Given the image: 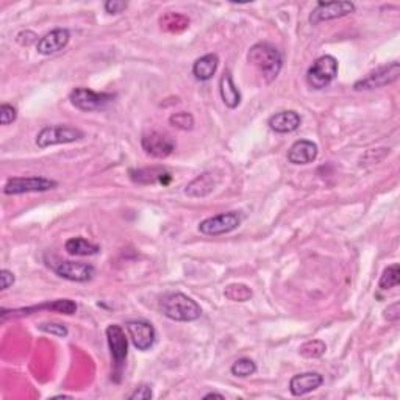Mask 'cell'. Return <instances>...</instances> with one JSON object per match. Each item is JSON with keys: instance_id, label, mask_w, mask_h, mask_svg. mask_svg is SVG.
I'll return each mask as SVG.
<instances>
[{"instance_id": "4", "label": "cell", "mask_w": 400, "mask_h": 400, "mask_svg": "<svg viewBox=\"0 0 400 400\" xmlns=\"http://www.w3.org/2000/svg\"><path fill=\"white\" fill-rule=\"evenodd\" d=\"M338 75V60L332 55H324L316 60L307 72V83L313 89H324Z\"/></svg>"}, {"instance_id": "34", "label": "cell", "mask_w": 400, "mask_h": 400, "mask_svg": "<svg viewBox=\"0 0 400 400\" xmlns=\"http://www.w3.org/2000/svg\"><path fill=\"white\" fill-rule=\"evenodd\" d=\"M15 280H16L15 273H13L8 269H2V271H0V290H2V291L8 290V288L13 286V283H15Z\"/></svg>"}, {"instance_id": "5", "label": "cell", "mask_w": 400, "mask_h": 400, "mask_svg": "<svg viewBox=\"0 0 400 400\" xmlns=\"http://www.w3.org/2000/svg\"><path fill=\"white\" fill-rule=\"evenodd\" d=\"M82 138H85V133L80 129L71 127V125H51L38 133L37 144L41 149H46L57 144H71Z\"/></svg>"}, {"instance_id": "20", "label": "cell", "mask_w": 400, "mask_h": 400, "mask_svg": "<svg viewBox=\"0 0 400 400\" xmlns=\"http://www.w3.org/2000/svg\"><path fill=\"white\" fill-rule=\"evenodd\" d=\"M216 188V179L212 172H203L195 177L191 183H188L185 194L189 198H205L212 194Z\"/></svg>"}, {"instance_id": "7", "label": "cell", "mask_w": 400, "mask_h": 400, "mask_svg": "<svg viewBox=\"0 0 400 400\" xmlns=\"http://www.w3.org/2000/svg\"><path fill=\"white\" fill-rule=\"evenodd\" d=\"M400 77V65L397 61H392L388 66H382L368 74L364 79L358 80L354 89L355 91H368V89H377L388 86L391 83H394L399 80Z\"/></svg>"}, {"instance_id": "16", "label": "cell", "mask_w": 400, "mask_h": 400, "mask_svg": "<svg viewBox=\"0 0 400 400\" xmlns=\"http://www.w3.org/2000/svg\"><path fill=\"white\" fill-rule=\"evenodd\" d=\"M69 39H71V33H69V30L55 29L44 34V37L38 41L37 51L41 55L58 53L69 44Z\"/></svg>"}, {"instance_id": "32", "label": "cell", "mask_w": 400, "mask_h": 400, "mask_svg": "<svg viewBox=\"0 0 400 400\" xmlns=\"http://www.w3.org/2000/svg\"><path fill=\"white\" fill-rule=\"evenodd\" d=\"M127 6L129 4L122 2V0H108V2H105V10H107L110 15H119V13H122Z\"/></svg>"}, {"instance_id": "22", "label": "cell", "mask_w": 400, "mask_h": 400, "mask_svg": "<svg viewBox=\"0 0 400 400\" xmlns=\"http://www.w3.org/2000/svg\"><path fill=\"white\" fill-rule=\"evenodd\" d=\"M219 93L222 97V102L231 110H235L238 105L241 103V93H240V89H238V86L235 85L233 77H231L228 71L224 72V75L221 77Z\"/></svg>"}, {"instance_id": "1", "label": "cell", "mask_w": 400, "mask_h": 400, "mask_svg": "<svg viewBox=\"0 0 400 400\" xmlns=\"http://www.w3.org/2000/svg\"><path fill=\"white\" fill-rule=\"evenodd\" d=\"M247 61L258 69L259 74L268 83L277 79L283 66L282 53L276 46L269 43H258L254 47H250Z\"/></svg>"}, {"instance_id": "15", "label": "cell", "mask_w": 400, "mask_h": 400, "mask_svg": "<svg viewBox=\"0 0 400 400\" xmlns=\"http://www.w3.org/2000/svg\"><path fill=\"white\" fill-rule=\"evenodd\" d=\"M130 179L138 185H169L172 180L171 172L163 166L141 167V169H131Z\"/></svg>"}, {"instance_id": "31", "label": "cell", "mask_w": 400, "mask_h": 400, "mask_svg": "<svg viewBox=\"0 0 400 400\" xmlns=\"http://www.w3.org/2000/svg\"><path fill=\"white\" fill-rule=\"evenodd\" d=\"M39 330L41 332H46V333H51V335H55V336H58V338H66L67 336V328L63 325V324H49V322H46V324H41L39 325Z\"/></svg>"}, {"instance_id": "35", "label": "cell", "mask_w": 400, "mask_h": 400, "mask_svg": "<svg viewBox=\"0 0 400 400\" xmlns=\"http://www.w3.org/2000/svg\"><path fill=\"white\" fill-rule=\"evenodd\" d=\"M383 318L388 322H397L400 319V304L396 302V304L389 305L386 310L383 311Z\"/></svg>"}, {"instance_id": "24", "label": "cell", "mask_w": 400, "mask_h": 400, "mask_svg": "<svg viewBox=\"0 0 400 400\" xmlns=\"http://www.w3.org/2000/svg\"><path fill=\"white\" fill-rule=\"evenodd\" d=\"M161 30L169 33H180L186 30L189 27V19L181 15V13H166V15L160 19Z\"/></svg>"}, {"instance_id": "17", "label": "cell", "mask_w": 400, "mask_h": 400, "mask_svg": "<svg viewBox=\"0 0 400 400\" xmlns=\"http://www.w3.org/2000/svg\"><path fill=\"white\" fill-rule=\"evenodd\" d=\"M324 383V377L319 372H305V374L294 375L290 380V391L292 396L300 397L321 388Z\"/></svg>"}, {"instance_id": "8", "label": "cell", "mask_w": 400, "mask_h": 400, "mask_svg": "<svg viewBox=\"0 0 400 400\" xmlns=\"http://www.w3.org/2000/svg\"><path fill=\"white\" fill-rule=\"evenodd\" d=\"M69 101L75 108L82 111H97L103 110L108 103L113 102L115 94L96 93V91L88 88H75L69 96Z\"/></svg>"}, {"instance_id": "30", "label": "cell", "mask_w": 400, "mask_h": 400, "mask_svg": "<svg viewBox=\"0 0 400 400\" xmlns=\"http://www.w3.org/2000/svg\"><path fill=\"white\" fill-rule=\"evenodd\" d=\"M16 117L18 110L10 103H2V107H0V124L10 125L11 122L16 121Z\"/></svg>"}, {"instance_id": "26", "label": "cell", "mask_w": 400, "mask_h": 400, "mask_svg": "<svg viewBox=\"0 0 400 400\" xmlns=\"http://www.w3.org/2000/svg\"><path fill=\"white\" fill-rule=\"evenodd\" d=\"M325 350H327V346L324 341L313 340V341L302 344V346L299 347V354L304 358H308V360H316V358H321L322 355H324Z\"/></svg>"}, {"instance_id": "6", "label": "cell", "mask_w": 400, "mask_h": 400, "mask_svg": "<svg viewBox=\"0 0 400 400\" xmlns=\"http://www.w3.org/2000/svg\"><path fill=\"white\" fill-rule=\"evenodd\" d=\"M57 181L46 177H13L6 181L4 193L6 195H19L27 193H44L57 188Z\"/></svg>"}, {"instance_id": "14", "label": "cell", "mask_w": 400, "mask_h": 400, "mask_svg": "<svg viewBox=\"0 0 400 400\" xmlns=\"http://www.w3.org/2000/svg\"><path fill=\"white\" fill-rule=\"evenodd\" d=\"M52 269L57 272L61 278L71 280V282L85 283L94 277L96 269L93 264L79 263V262H58L52 264Z\"/></svg>"}, {"instance_id": "11", "label": "cell", "mask_w": 400, "mask_h": 400, "mask_svg": "<svg viewBox=\"0 0 400 400\" xmlns=\"http://www.w3.org/2000/svg\"><path fill=\"white\" fill-rule=\"evenodd\" d=\"M352 13H355V4L347 2V0H344V2H318L310 15V24L318 25L321 22H327V20L349 16Z\"/></svg>"}, {"instance_id": "36", "label": "cell", "mask_w": 400, "mask_h": 400, "mask_svg": "<svg viewBox=\"0 0 400 400\" xmlns=\"http://www.w3.org/2000/svg\"><path fill=\"white\" fill-rule=\"evenodd\" d=\"M213 397H217V399H224L222 394H219V392H208V394L203 396V399H213Z\"/></svg>"}, {"instance_id": "13", "label": "cell", "mask_w": 400, "mask_h": 400, "mask_svg": "<svg viewBox=\"0 0 400 400\" xmlns=\"http://www.w3.org/2000/svg\"><path fill=\"white\" fill-rule=\"evenodd\" d=\"M141 146L147 155L160 160L167 158L175 150L174 139L160 131L146 133L141 139Z\"/></svg>"}, {"instance_id": "18", "label": "cell", "mask_w": 400, "mask_h": 400, "mask_svg": "<svg viewBox=\"0 0 400 400\" xmlns=\"http://www.w3.org/2000/svg\"><path fill=\"white\" fill-rule=\"evenodd\" d=\"M318 157V144L308 139H299L288 150V161L291 164H310Z\"/></svg>"}, {"instance_id": "23", "label": "cell", "mask_w": 400, "mask_h": 400, "mask_svg": "<svg viewBox=\"0 0 400 400\" xmlns=\"http://www.w3.org/2000/svg\"><path fill=\"white\" fill-rule=\"evenodd\" d=\"M65 250L72 257H91L99 254L101 247L97 244H93L91 241L85 240V238L77 236L66 241Z\"/></svg>"}, {"instance_id": "29", "label": "cell", "mask_w": 400, "mask_h": 400, "mask_svg": "<svg viewBox=\"0 0 400 400\" xmlns=\"http://www.w3.org/2000/svg\"><path fill=\"white\" fill-rule=\"evenodd\" d=\"M171 125H174L175 129L179 130H193L194 129V117L191 113H186V111H180V113H175L169 117Z\"/></svg>"}, {"instance_id": "2", "label": "cell", "mask_w": 400, "mask_h": 400, "mask_svg": "<svg viewBox=\"0 0 400 400\" xmlns=\"http://www.w3.org/2000/svg\"><path fill=\"white\" fill-rule=\"evenodd\" d=\"M161 313L175 322H193L202 316V308L198 302L183 292H171L160 302Z\"/></svg>"}, {"instance_id": "21", "label": "cell", "mask_w": 400, "mask_h": 400, "mask_svg": "<svg viewBox=\"0 0 400 400\" xmlns=\"http://www.w3.org/2000/svg\"><path fill=\"white\" fill-rule=\"evenodd\" d=\"M217 66H219V57L216 53L203 55L199 60H195L193 66V75L200 82H208L213 79Z\"/></svg>"}, {"instance_id": "27", "label": "cell", "mask_w": 400, "mask_h": 400, "mask_svg": "<svg viewBox=\"0 0 400 400\" xmlns=\"http://www.w3.org/2000/svg\"><path fill=\"white\" fill-rule=\"evenodd\" d=\"M399 282H400V266L394 263L383 271L380 282H378V288L386 291V290H391V288H396Z\"/></svg>"}, {"instance_id": "10", "label": "cell", "mask_w": 400, "mask_h": 400, "mask_svg": "<svg viewBox=\"0 0 400 400\" xmlns=\"http://www.w3.org/2000/svg\"><path fill=\"white\" fill-rule=\"evenodd\" d=\"M241 222H243V216L240 213H236V212L221 213L217 216L208 217V219L205 221H202L199 224V231L208 236L226 235L240 227Z\"/></svg>"}, {"instance_id": "28", "label": "cell", "mask_w": 400, "mask_h": 400, "mask_svg": "<svg viewBox=\"0 0 400 400\" xmlns=\"http://www.w3.org/2000/svg\"><path fill=\"white\" fill-rule=\"evenodd\" d=\"M231 374L240 378H247L250 375H254L257 372V364L250 360V358H240L233 363L231 366Z\"/></svg>"}, {"instance_id": "12", "label": "cell", "mask_w": 400, "mask_h": 400, "mask_svg": "<svg viewBox=\"0 0 400 400\" xmlns=\"http://www.w3.org/2000/svg\"><path fill=\"white\" fill-rule=\"evenodd\" d=\"M125 330H127L133 346H135L138 350H141V352H146V350H149L153 344H155L157 332L155 327H153L150 322L141 319L129 321L127 324H125Z\"/></svg>"}, {"instance_id": "3", "label": "cell", "mask_w": 400, "mask_h": 400, "mask_svg": "<svg viewBox=\"0 0 400 400\" xmlns=\"http://www.w3.org/2000/svg\"><path fill=\"white\" fill-rule=\"evenodd\" d=\"M107 341L110 346L111 360H113V366H115L113 378L116 383H119L121 382V374L125 366V360H127L129 355V340L127 336H125V332L121 325L111 324L107 328Z\"/></svg>"}, {"instance_id": "33", "label": "cell", "mask_w": 400, "mask_h": 400, "mask_svg": "<svg viewBox=\"0 0 400 400\" xmlns=\"http://www.w3.org/2000/svg\"><path fill=\"white\" fill-rule=\"evenodd\" d=\"M152 389H150V386H147V385H141L139 388L135 389V392H131V394L129 396L130 400H149L152 399Z\"/></svg>"}, {"instance_id": "25", "label": "cell", "mask_w": 400, "mask_h": 400, "mask_svg": "<svg viewBox=\"0 0 400 400\" xmlns=\"http://www.w3.org/2000/svg\"><path fill=\"white\" fill-rule=\"evenodd\" d=\"M224 296L231 302H247L254 296L250 288L244 283H231L224 290Z\"/></svg>"}, {"instance_id": "19", "label": "cell", "mask_w": 400, "mask_h": 400, "mask_svg": "<svg viewBox=\"0 0 400 400\" xmlns=\"http://www.w3.org/2000/svg\"><path fill=\"white\" fill-rule=\"evenodd\" d=\"M300 124H302V117L297 111L294 110L280 111V113L271 116L268 121L271 130H273L276 133H292L300 127Z\"/></svg>"}, {"instance_id": "9", "label": "cell", "mask_w": 400, "mask_h": 400, "mask_svg": "<svg viewBox=\"0 0 400 400\" xmlns=\"http://www.w3.org/2000/svg\"><path fill=\"white\" fill-rule=\"evenodd\" d=\"M53 311V313H61V314H75L77 311V304L74 300H69V299H57V300H52V302H47V304H41V305H34V307H27V308H18V310H2L0 313V318L2 321L6 319H13V318H20V316H29L33 314L37 311Z\"/></svg>"}]
</instances>
